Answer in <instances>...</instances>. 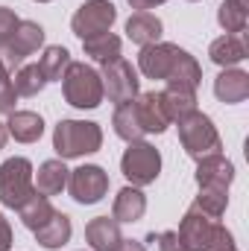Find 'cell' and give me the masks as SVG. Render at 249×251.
Returning <instances> with one entry per match:
<instances>
[{
  "mask_svg": "<svg viewBox=\"0 0 249 251\" xmlns=\"http://www.w3.org/2000/svg\"><path fill=\"white\" fill-rule=\"evenodd\" d=\"M18 24H21V18H18L9 6H0V47H3V44L15 35Z\"/></svg>",
  "mask_w": 249,
  "mask_h": 251,
  "instance_id": "d6a6232c",
  "label": "cell"
},
{
  "mask_svg": "<svg viewBox=\"0 0 249 251\" xmlns=\"http://www.w3.org/2000/svg\"><path fill=\"white\" fill-rule=\"evenodd\" d=\"M179 44H167V41H158V44H150V47H141V56H138V70L147 76V79H167L170 67L179 56Z\"/></svg>",
  "mask_w": 249,
  "mask_h": 251,
  "instance_id": "8fae6325",
  "label": "cell"
},
{
  "mask_svg": "<svg viewBox=\"0 0 249 251\" xmlns=\"http://www.w3.org/2000/svg\"><path fill=\"white\" fill-rule=\"evenodd\" d=\"M15 102H18V94L12 88V79L6 85H0V114H12L15 111Z\"/></svg>",
  "mask_w": 249,
  "mask_h": 251,
  "instance_id": "836d02e7",
  "label": "cell"
},
{
  "mask_svg": "<svg viewBox=\"0 0 249 251\" xmlns=\"http://www.w3.org/2000/svg\"><path fill=\"white\" fill-rule=\"evenodd\" d=\"M18 213H21V222H24V228H30V231H38L53 213H56V207L50 204V199L47 196H41V193H32L21 207H18Z\"/></svg>",
  "mask_w": 249,
  "mask_h": 251,
  "instance_id": "484cf974",
  "label": "cell"
},
{
  "mask_svg": "<svg viewBox=\"0 0 249 251\" xmlns=\"http://www.w3.org/2000/svg\"><path fill=\"white\" fill-rule=\"evenodd\" d=\"M214 97L226 105H238L249 97V73L241 67H223L214 79Z\"/></svg>",
  "mask_w": 249,
  "mask_h": 251,
  "instance_id": "4fadbf2b",
  "label": "cell"
},
{
  "mask_svg": "<svg viewBox=\"0 0 249 251\" xmlns=\"http://www.w3.org/2000/svg\"><path fill=\"white\" fill-rule=\"evenodd\" d=\"M44 76L38 70V64H21L15 73H12V88L18 97H35L44 91Z\"/></svg>",
  "mask_w": 249,
  "mask_h": 251,
  "instance_id": "f1b7e54d",
  "label": "cell"
},
{
  "mask_svg": "<svg viewBox=\"0 0 249 251\" xmlns=\"http://www.w3.org/2000/svg\"><path fill=\"white\" fill-rule=\"evenodd\" d=\"M115 21H118L115 3H109V0H85V3L73 12V18H70V29H73L76 38L85 41V38H91V35L112 32Z\"/></svg>",
  "mask_w": 249,
  "mask_h": 251,
  "instance_id": "8992f818",
  "label": "cell"
},
{
  "mask_svg": "<svg viewBox=\"0 0 249 251\" xmlns=\"http://www.w3.org/2000/svg\"><path fill=\"white\" fill-rule=\"evenodd\" d=\"M115 251H147V246L138 243V240H121V246H118Z\"/></svg>",
  "mask_w": 249,
  "mask_h": 251,
  "instance_id": "8d00e7d4",
  "label": "cell"
},
{
  "mask_svg": "<svg viewBox=\"0 0 249 251\" xmlns=\"http://www.w3.org/2000/svg\"><path fill=\"white\" fill-rule=\"evenodd\" d=\"M103 146V128L91 120H59L53 128V149L62 161L85 158L100 152Z\"/></svg>",
  "mask_w": 249,
  "mask_h": 251,
  "instance_id": "6da1fadb",
  "label": "cell"
},
{
  "mask_svg": "<svg viewBox=\"0 0 249 251\" xmlns=\"http://www.w3.org/2000/svg\"><path fill=\"white\" fill-rule=\"evenodd\" d=\"M70 53H67V47L62 44H53V47H47L44 50V56H41V62H38V70H41V76H44V82H62L64 70L70 67Z\"/></svg>",
  "mask_w": 249,
  "mask_h": 251,
  "instance_id": "4316f807",
  "label": "cell"
},
{
  "mask_svg": "<svg viewBox=\"0 0 249 251\" xmlns=\"http://www.w3.org/2000/svg\"><path fill=\"white\" fill-rule=\"evenodd\" d=\"M202 213H208L211 219H220L229 207V190H214V187H199V196L193 201Z\"/></svg>",
  "mask_w": 249,
  "mask_h": 251,
  "instance_id": "f546056e",
  "label": "cell"
},
{
  "mask_svg": "<svg viewBox=\"0 0 249 251\" xmlns=\"http://www.w3.org/2000/svg\"><path fill=\"white\" fill-rule=\"evenodd\" d=\"M35 234V240H38V246L47 251H56L67 246V240H70V234H73V225H70V216L62 213V210H56L38 231H32Z\"/></svg>",
  "mask_w": 249,
  "mask_h": 251,
  "instance_id": "ffe728a7",
  "label": "cell"
},
{
  "mask_svg": "<svg viewBox=\"0 0 249 251\" xmlns=\"http://www.w3.org/2000/svg\"><path fill=\"white\" fill-rule=\"evenodd\" d=\"M9 79H12V73L6 70V64H3V59H0V85H6Z\"/></svg>",
  "mask_w": 249,
  "mask_h": 251,
  "instance_id": "74e56055",
  "label": "cell"
},
{
  "mask_svg": "<svg viewBox=\"0 0 249 251\" xmlns=\"http://www.w3.org/2000/svg\"><path fill=\"white\" fill-rule=\"evenodd\" d=\"M205 251H238L232 231H229L226 225H217V228H214V237H211L208 246H205Z\"/></svg>",
  "mask_w": 249,
  "mask_h": 251,
  "instance_id": "1f68e13d",
  "label": "cell"
},
{
  "mask_svg": "<svg viewBox=\"0 0 249 251\" xmlns=\"http://www.w3.org/2000/svg\"><path fill=\"white\" fill-rule=\"evenodd\" d=\"M35 170L30 164V158H6L0 164V204L18 210L32 193H35Z\"/></svg>",
  "mask_w": 249,
  "mask_h": 251,
  "instance_id": "277c9868",
  "label": "cell"
},
{
  "mask_svg": "<svg viewBox=\"0 0 249 251\" xmlns=\"http://www.w3.org/2000/svg\"><path fill=\"white\" fill-rule=\"evenodd\" d=\"M112 126H115V134H118L121 140H126V143L144 137V126H141V117H138V105H135V100L121 102V105L115 108V114H112Z\"/></svg>",
  "mask_w": 249,
  "mask_h": 251,
  "instance_id": "603a6c76",
  "label": "cell"
},
{
  "mask_svg": "<svg viewBox=\"0 0 249 251\" xmlns=\"http://www.w3.org/2000/svg\"><path fill=\"white\" fill-rule=\"evenodd\" d=\"M100 79H103V94L109 97V102L121 105L129 102L141 94V79H138V70L126 62L124 56L115 59V62H106L100 70Z\"/></svg>",
  "mask_w": 249,
  "mask_h": 251,
  "instance_id": "52a82bcc",
  "label": "cell"
},
{
  "mask_svg": "<svg viewBox=\"0 0 249 251\" xmlns=\"http://www.w3.org/2000/svg\"><path fill=\"white\" fill-rule=\"evenodd\" d=\"M179 140H182V149H185L193 161H202V158L217 155L223 149L220 131H217L214 120L208 114H202L199 108L179 120Z\"/></svg>",
  "mask_w": 249,
  "mask_h": 251,
  "instance_id": "3957f363",
  "label": "cell"
},
{
  "mask_svg": "<svg viewBox=\"0 0 249 251\" xmlns=\"http://www.w3.org/2000/svg\"><path fill=\"white\" fill-rule=\"evenodd\" d=\"M147 213V196L141 193V187H124L115 196V204H112V219L118 222H138L141 216Z\"/></svg>",
  "mask_w": 249,
  "mask_h": 251,
  "instance_id": "44dd1931",
  "label": "cell"
},
{
  "mask_svg": "<svg viewBox=\"0 0 249 251\" xmlns=\"http://www.w3.org/2000/svg\"><path fill=\"white\" fill-rule=\"evenodd\" d=\"M164 82H167V88H179V91H193L196 94V88L202 82V67L187 50H179V56H176V62H173Z\"/></svg>",
  "mask_w": 249,
  "mask_h": 251,
  "instance_id": "ac0fdd59",
  "label": "cell"
},
{
  "mask_svg": "<svg viewBox=\"0 0 249 251\" xmlns=\"http://www.w3.org/2000/svg\"><path fill=\"white\" fill-rule=\"evenodd\" d=\"M62 94H64V102L73 105V108H82V111L85 108L88 111L100 108V102L106 100L100 70H94L85 62H70V67L62 76Z\"/></svg>",
  "mask_w": 249,
  "mask_h": 251,
  "instance_id": "7a4b0ae2",
  "label": "cell"
},
{
  "mask_svg": "<svg viewBox=\"0 0 249 251\" xmlns=\"http://www.w3.org/2000/svg\"><path fill=\"white\" fill-rule=\"evenodd\" d=\"M217 225H220L217 219H211L196 204H190L185 210V216H182V222H179V237L185 240L187 251H205V246L214 237V228Z\"/></svg>",
  "mask_w": 249,
  "mask_h": 251,
  "instance_id": "30bf717a",
  "label": "cell"
},
{
  "mask_svg": "<svg viewBox=\"0 0 249 251\" xmlns=\"http://www.w3.org/2000/svg\"><path fill=\"white\" fill-rule=\"evenodd\" d=\"M6 140H9V131H6V123H0V149L6 146Z\"/></svg>",
  "mask_w": 249,
  "mask_h": 251,
  "instance_id": "f35d334b",
  "label": "cell"
},
{
  "mask_svg": "<svg viewBox=\"0 0 249 251\" xmlns=\"http://www.w3.org/2000/svg\"><path fill=\"white\" fill-rule=\"evenodd\" d=\"M147 243H153L158 251H187L185 240L179 237V231H153L150 237H147Z\"/></svg>",
  "mask_w": 249,
  "mask_h": 251,
  "instance_id": "4dcf8cb0",
  "label": "cell"
},
{
  "mask_svg": "<svg viewBox=\"0 0 249 251\" xmlns=\"http://www.w3.org/2000/svg\"><path fill=\"white\" fill-rule=\"evenodd\" d=\"M235 181V164L229 158L208 155L202 161H196V184L199 187H214V190H229Z\"/></svg>",
  "mask_w": 249,
  "mask_h": 251,
  "instance_id": "7c38bea8",
  "label": "cell"
},
{
  "mask_svg": "<svg viewBox=\"0 0 249 251\" xmlns=\"http://www.w3.org/2000/svg\"><path fill=\"white\" fill-rule=\"evenodd\" d=\"M85 240L91 251H115L121 246V222L118 219H109V216H94L88 225H85Z\"/></svg>",
  "mask_w": 249,
  "mask_h": 251,
  "instance_id": "2e32d148",
  "label": "cell"
},
{
  "mask_svg": "<svg viewBox=\"0 0 249 251\" xmlns=\"http://www.w3.org/2000/svg\"><path fill=\"white\" fill-rule=\"evenodd\" d=\"M67 176H70V170L64 167L62 158H50V161H44L41 167H38V173H35V193H41V196H59L62 190H67Z\"/></svg>",
  "mask_w": 249,
  "mask_h": 251,
  "instance_id": "d6986e66",
  "label": "cell"
},
{
  "mask_svg": "<svg viewBox=\"0 0 249 251\" xmlns=\"http://www.w3.org/2000/svg\"><path fill=\"white\" fill-rule=\"evenodd\" d=\"M135 105H138V117H141V126H144V134H161V131L170 126L164 108H161L158 91L138 94V97H135Z\"/></svg>",
  "mask_w": 249,
  "mask_h": 251,
  "instance_id": "e0dca14e",
  "label": "cell"
},
{
  "mask_svg": "<svg viewBox=\"0 0 249 251\" xmlns=\"http://www.w3.org/2000/svg\"><path fill=\"white\" fill-rule=\"evenodd\" d=\"M0 251H12V225L0 213Z\"/></svg>",
  "mask_w": 249,
  "mask_h": 251,
  "instance_id": "e575fe53",
  "label": "cell"
},
{
  "mask_svg": "<svg viewBox=\"0 0 249 251\" xmlns=\"http://www.w3.org/2000/svg\"><path fill=\"white\" fill-rule=\"evenodd\" d=\"M158 97H161V108H164V114H167L170 123H179L190 111H196V94L193 91L167 88V91H158Z\"/></svg>",
  "mask_w": 249,
  "mask_h": 251,
  "instance_id": "cb8c5ba5",
  "label": "cell"
},
{
  "mask_svg": "<svg viewBox=\"0 0 249 251\" xmlns=\"http://www.w3.org/2000/svg\"><path fill=\"white\" fill-rule=\"evenodd\" d=\"M82 50H85V56H91L94 62L106 64V62L121 59L124 41H121L115 32H103V35H91V38H85V41H82Z\"/></svg>",
  "mask_w": 249,
  "mask_h": 251,
  "instance_id": "d4e9b609",
  "label": "cell"
},
{
  "mask_svg": "<svg viewBox=\"0 0 249 251\" xmlns=\"http://www.w3.org/2000/svg\"><path fill=\"white\" fill-rule=\"evenodd\" d=\"M190 3H196V0H190Z\"/></svg>",
  "mask_w": 249,
  "mask_h": 251,
  "instance_id": "60d3db41",
  "label": "cell"
},
{
  "mask_svg": "<svg viewBox=\"0 0 249 251\" xmlns=\"http://www.w3.org/2000/svg\"><path fill=\"white\" fill-rule=\"evenodd\" d=\"M132 9H138V12H150V9H156V6H161V3H167V0H126Z\"/></svg>",
  "mask_w": 249,
  "mask_h": 251,
  "instance_id": "d590c367",
  "label": "cell"
},
{
  "mask_svg": "<svg viewBox=\"0 0 249 251\" xmlns=\"http://www.w3.org/2000/svg\"><path fill=\"white\" fill-rule=\"evenodd\" d=\"M208 56H211V62L217 64V67H238L241 62H247L249 50H247L244 32H238V35H229L226 32V35L214 38L211 47H208Z\"/></svg>",
  "mask_w": 249,
  "mask_h": 251,
  "instance_id": "5bb4252c",
  "label": "cell"
},
{
  "mask_svg": "<svg viewBox=\"0 0 249 251\" xmlns=\"http://www.w3.org/2000/svg\"><path fill=\"white\" fill-rule=\"evenodd\" d=\"M35 3H50V0H35Z\"/></svg>",
  "mask_w": 249,
  "mask_h": 251,
  "instance_id": "ab89813d",
  "label": "cell"
},
{
  "mask_svg": "<svg viewBox=\"0 0 249 251\" xmlns=\"http://www.w3.org/2000/svg\"><path fill=\"white\" fill-rule=\"evenodd\" d=\"M6 131L18 143H35L44 134V120L35 111H12L6 120Z\"/></svg>",
  "mask_w": 249,
  "mask_h": 251,
  "instance_id": "7402d4cb",
  "label": "cell"
},
{
  "mask_svg": "<svg viewBox=\"0 0 249 251\" xmlns=\"http://www.w3.org/2000/svg\"><path fill=\"white\" fill-rule=\"evenodd\" d=\"M41 44H44V26L35 24V21H21L18 29H15V35L0 47V59L6 64V70L15 73L24 64V59L32 56Z\"/></svg>",
  "mask_w": 249,
  "mask_h": 251,
  "instance_id": "ba28073f",
  "label": "cell"
},
{
  "mask_svg": "<svg viewBox=\"0 0 249 251\" xmlns=\"http://www.w3.org/2000/svg\"><path fill=\"white\" fill-rule=\"evenodd\" d=\"M161 18L153 15V12H135L129 21H126V38L138 47H150V44H158L161 41Z\"/></svg>",
  "mask_w": 249,
  "mask_h": 251,
  "instance_id": "9a60e30c",
  "label": "cell"
},
{
  "mask_svg": "<svg viewBox=\"0 0 249 251\" xmlns=\"http://www.w3.org/2000/svg\"><path fill=\"white\" fill-rule=\"evenodd\" d=\"M247 0H223L220 9H217V24L229 32V35H238L247 29Z\"/></svg>",
  "mask_w": 249,
  "mask_h": 251,
  "instance_id": "83f0119b",
  "label": "cell"
},
{
  "mask_svg": "<svg viewBox=\"0 0 249 251\" xmlns=\"http://www.w3.org/2000/svg\"><path fill=\"white\" fill-rule=\"evenodd\" d=\"M67 190L76 204H97L109 193V173L97 164H82V167L70 170Z\"/></svg>",
  "mask_w": 249,
  "mask_h": 251,
  "instance_id": "9c48e42d",
  "label": "cell"
},
{
  "mask_svg": "<svg viewBox=\"0 0 249 251\" xmlns=\"http://www.w3.org/2000/svg\"><path fill=\"white\" fill-rule=\"evenodd\" d=\"M121 173L132 187L156 184V178L161 176V152L147 140H132L121 158Z\"/></svg>",
  "mask_w": 249,
  "mask_h": 251,
  "instance_id": "5b68a950",
  "label": "cell"
}]
</instances>
